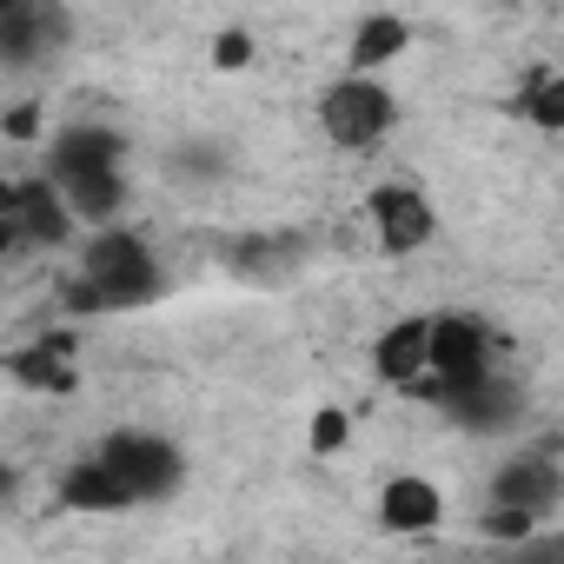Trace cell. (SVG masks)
I'll return each mask as SVG.
<instances>
[{
    "mask_svg": "<svg viewBox=\"0 0 564 564\" xmlns=\"http://www.w3.org/2000/svg\"><path fill=\"white\" fill-rule=\"evenodd\" d=\"M74 279L94 293L100 313H133V306H153L166 293V272H160L153 246L140 232H120V226H100L80 246V272Z\"/></svg>",
    "mask_w": 564,
    "mask_h": 564,
    "instance_id": "obj_1",
    "label": "cell"
},
{
    "mask_svg": "<svg viewBox=\"0 0 564 564\" xmlns=\"http://www.w3.org/2000/svg\"><path fill=\"white\" fill-rule=\"evenodd\" d=\"M100 465L127 485V498L133 505H166L180 485H186V458H180V445L173 438H160V432H107L100 445Z\"/></svg>",
    "mask_w": 564,
    "mask_h": 564,
    "instance_id": "obj_2",
    "label": "cell"
},
{
    "mask_svg": "<svg viewBox=\"0 0 564 564\" xmlns=\"http://www.w3.org/2000/svg\"><path fill=\"white\" fill-rule=\"evenodd\" d=\"M319 127H326V140H333L339 153H372V147L399 127V100H392V87H379L372 74H346V80L326 87Z\"/></svg>",
    "mask_w": 564,
    "mask_h": 564,
    "instance_id": "obj_3",
    "label": "cell"
},
{
    "mask_svg": "<svg viewBox=\"0 0 564 564\" xmlns=\"http://www.w3.org/2000/svg\"><path fill=\"white\" fill-rule=\"evenodd\" d=\"M425 372H432V386H405V392H432V399H445V392L485 379V372H491V339H485V326L465 319V313H438V319H425Z\"/></svg>",
    "mask_w": 564,
    "mask_h": 564,
    "instance_id": "obj_4",
    "label": "cell"
},
{
    "mask_svg": "<svg viewBox=\"0 0 564 564\" xmlns=\"http://www.w3.org/2000/svg\"><path fill=\"white\" fill-rule=\"evenodd\" d=\"M67 41V21L54 0H14L8 14H0V67L8 74H34L61 54Z\"/></svg>",
    "mask_w": 564,
    "mask_h": 564,
    "instance_id": "obj_5",
    "label": "cell"
},
{
    "mask_svg": "<svg viewBox=\"0 0 564 564\" xmlns=\"http://www.w3.org/2000/svg\"><path fill=\"white\" fill-rule=\"evenodd\" d=\"M366 213H372V232H379V246H386L392 259L419 252V246L432 239V226H438L432 199H425L419 186H405V180H386V186H372Z\"/></svg>",
    "mask_w": 564,
    "mask_h": 564,
    "instance_id": "obj_6",
    "label": "cell"
},
{
    "mask_svg": "<svg viewBox=\"0 0 564 564\" xmlns=\"http://www.w3.org/2000/svg\"><path fill=\"white\" fill-rule=\"evenodd\" d=\"M491 505H511V511H531L538 524L564 505V471L551 452H518L491 471Z\"/></svg>",
    "mask_w": 564,
    "mask_h": 564,
    "instance_id": "obj_7",
    "label": "cell"
},
{
    "mask_svg": "<svg viewBox=\"0 0 564 564\" xmlns=\"http://www.w3.org/2000/svg\"><path fill=\"white\" fill-rule=\"evenodd\" d=\"M465 432H511L518 425V412H524V392L511 386V379H498V372H485V379H471V386H458V392H445L438 399Z\"/></svg>",
    "mask_w": 564,
    "mask_h": 564,
    "instance_id": "obj_8",
    "label": "cell"
},
{
    "mask_svg": "<svg viewBox=\"0 0 564 564\" xmlns=\"http://www.w3.org/2000/svg\"><path fill=\"white\" fill-rule=\"evenodd\" d=\"M74 213V226H107L120 206H127V180L120 166H74V173H47Z\"/></svg>",
    "mask_w": 564,
    "mask_h": 564,
    "instance_id": "obj_9",
    "label": "cell"
},
{
    "mask_svg": "<svg viewBox=\"0 0 564 564\" xmlns=\"http://www.w3.org/2000/svg\"><path fill=\"white\" fill-rule=\"evenodd\" d=\"M14 226H21L28 246H67L74 213H67V199H61L54 180H21L14 186Z\"/></svg>",
    "mask_w": 564,
    "mask_h": 564,
    "instance_id": "obj_10",
    "label": "cell"
},
{
    "mask_svg": "<svg viewBox=\"0 0 564 564\" xmlns=\"http://www.w3.org/2000/svg\"><path fill=\"white\" fill-rule=\"evenodd\" d=\"M21 386H34V392H74L80 386V352H74V333H47V339H34L28 352H14V366H8Z\"/></svg>",
    "mask_w": 564,
    "mask_h": 564,
    "instance_id": "obj_11",
    "label": "cell"
},
{
    "mask_svg": "<svg viewBox=\"0 0 564 564\" xmlns=\"http://www.w3.org/2000/svg\"><path fill=\"white\" fill-rule=\"evenodd\" d=\"M438 518H445V498H438L432 478H392V485L379 491V524L399 531V538H419V531H432Z\"/></svg>",
    "mask_w": 564,
    "mask_h": 564,
    "instance_id": "obj_12",
    "label": "cell"
},
{
    "mask_svg": "<svg viewBox=\"0 0 564 564\" xmlns=\"http://www.w3.org/2000/svg\"><path fill=\"white\" fill-rule=\"evenodd\" d=\"M61 505H67V511H133L127 485L100 465V452H94V458H74V465L61 471Z\"/></svg>",
    "mask_w": 564,
    "mask_h": 564,
    "instance_id": "obj_13",
    "label": "cell"
},
{
    "mask_svg": "<svg viewBox=\"0 0 564 564\" xmlns=\"http://www.w3.org/2000/svg\"><path fill=\"white\" fill-rule=\"evenodd\" d=\"M372 372L386 379V386H412V379H425V319H399V326H386L379 333V346H372Z\"/></svg>",
    "mask_w": 564,
    "mask_h": 564,
    "instance_id": "obj_14",
    "label": "cell"
},
{
    "mask_svg": "<svg viewBox=\"0 0 564 564\" xmlns=\"http://www.w3.org/2000/svg\"><path fill=\"white\" fill-rule=\"evenodd\" d=\"M127 160V140L113 127H67L54 133L47 147V173H74V166H120Z\"/></svg>",
    "mask_w": 564,
    "mask_h": 564,
    "instance_id": "obj_15",
    "label": "cell"
},
{
    "mask_svg": "<svg viewBox=\"0 0 564 564\" xmlns=\"http://www.w3.org/2000/svg\"><path fill=\"white\" fill-rule=\"evenodd\" d=\"M412 47V28L399 21V14H366L359 28H352V74H379L386 61H399Z\"/></svg>",
    "mask_w": 564,
    "mask_h": 564,
    "instance_id": "obj_16",
    "label": "cell"
},
{
    "mask_svg": "<svg viewBox=\"0 0 564 564\" xmlns=\"http://www.w3.org/2000/svg\"><path fill=\"white\" fill-rule=\"evenodd\" d=\"M518 113H524L538 133H564V80H557L551 67H538V74L524 80V94H518Z\"/></svg>",
    "mask_w": 564,
    "mask_h": 564,
    "instance_id": "obj_17",
    "label": "cell"
},
{
    "mask_svg": "<svg viewBox=\"0 0 564 564\" xmlns=\"http://www.w3.org/2000/svg\"><path fill=\"white\" fill-rule=\"evenodd\" d=\"M346 438H352V412H346V405H319V412H313V432H306V445H313L319 458H333Z\"/></svg>",
    "mask_w": 564,
    "mask_h": 564,
    "instance_id": "obj_18",
    "label": "cell"
},
{
    "mask_svg": "<svg viewBox=\"0 0 564 564\" xmlns=\"http://www.w3.org/2000/svg\"><path fill=\"white\" fill-rule=\"evenodd\" d=\"M213 67H219V74L252 67V34H246V28H219V41H213Z\"/></svg>",
    "mask_w": 564,
    "mask_h": 564,
    "instance_id": "obj_19",
    "label": "cell"
},
{
    "mask_svg": "<svg viewBox=\"0 0 564 564\" xmlns=\"http://www.w3.org/2000/svg\"><path fill=\"white\" fill-rule=\"evenodd\" d=\"M478 531H485V538H511V544H518V538H531V531H538V518H531V511H511V505H491V511L478 518Z\"/></svg>",
    "mask_w": 564,
    "mask_h": 564,
    "instance_id": "obj_20",
    "label": "cell"
},
{
    "mask_svg": "<svg viewBox=\"0 0 564 564\" xmlns=\"http://www.w3.org/2000/svg\"><path fill=\"white\" fill-rule=\"evenodd\" d=\"M0 127H8L14 140H34V133H41V107H34V100H28V107H8V120H0Z\"/></svg>",
    "mask_w": 564,
    "mask_h": 564,
    "instance_id": "obj_21",
    "label": "cell"
},
{
    "mask_svg": "<svg viewBox=\"0 0 564 564\" xmlns=\"http://www.w3.org/2000/svg\"><path fill=\"white\" fill-rule=\"evenodd\" d=\"M14 252H28V239H21V226H14V206L0 213V259H14Z\"/></svg>",
    "mask_w": 564,
    "mask_h": 564,
    "instance_id": "obj_22",
    "label": "cell"
},
{
    "mask_svg": "<svg viewBox=\"0 0 564 564\" xmlns=\"http://www.w3.org/2000/svg\"><path fill=\"white\" fill-rule=\"evenodd\" d=\"M173 173H219L213 153H173Z\"/></svg>",
    "mask_w": 564,
    "mask_h": 564,
    "instance_id": "obj_23",
    "label": "cell"
},
{
    "mask_svg": "<svg viewBox=\"0 0 564 564\" xmlns=\"http://www.w3.org/2000/svg\"><path fill=\"white\" fill-rule=\"evenodd\" d=\"M14 491H21V471H14V465H8V458H0V505H8V498H14Z\"/></svg>",
    "mask_w": 564,
    "mask_h": 564,
    "instance_id": "obj_24",
    "label": "cell"
},
{
    "mask_svg": "<svg viewBox=\"0 0 564 564\" xmlns=\"http://www.w3.org/2000/svg\"><path fill=\"white\" fill-rule=\"evenodd\" d=\"M14 206V180H0V213H8Z\"/></svg>",
    "mask_w": 564,
    "mask_h": 564,
    "instance_id": "obj_25",
    "label": "cell"
},
{
    "mask_svg": "<svg viewBox=\"0 0 564 564\" xmlns=\"http://www.w3.org/2000/svg\"><path fill=\"white\" fill-rule=\"evenodd\" d=\"M8 8H14V0H0V14H8Z\"/></svg>",
    "mask_w": 564,
    "mask_h": 564,
    "instance_id": "obj_26",
    "label": "cell"
}]
</instances>
